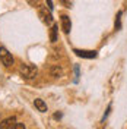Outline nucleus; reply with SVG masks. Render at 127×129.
<instances>
[{
	"mask_svg": "<svg viewBox=\"0 0 127 129\" xmlns=\"http://www.w3.org/2000/svg\"><path fill=\"white\" fill-rule=\"evenodd\" d=\"M19 73L24 79H34L38 73V69L34 64H21L19 68Z\"/></svg>",
	"mask_w": 127,
	"mask_h": 129,
	"instance_id": "f257e3e1",
	"label": "nucleus"
},
{
	"mask_svg": "<svg viewBox=\"0 0 127 129\" xmlns=\"http://www.w3.org/2000/svg\"><path fill=\"white\" fill-rule=\"evenodd\" d=\"M0 60H2V63L5 64L6 68H10L13 64V62H15L12 53H9V50L6 47H0Z\"/></svg>",
	"mask_w": 127,
	"mask_h": 129,
	"instance_id": "f03ea898",
	"label": "nucleus"
},
{
	"mask_svg": "<svg viewBox=\"0 0 127 129\" xmlns=\"http://www.w3.org/2000/svg\"><path fill=\"white\" fill-rule=\"evenodd\" d=\"M37 8H38V15H40L41 21H42L44 24L50 25L51 22H53V16H51V10H50V9L47 10V8H44V6H41V5H38Z\"/></svg>",
	"mask_w": 127,
	"mask_h": 129,
	"instance_id": "7ed1b4c3",
	"label": "nucleus"
},
{
	"mask_svg": "<svg viewBox=\"0 0 127 129\" xmlns=\"http://www.w3.org/2000/svg\"><path fill=\"white\" fill-rule=\"evenodd\" d=\"M60 24H61V29H63L64 34H69L72 29V22L70 18L67 15H61V19H60Z\"/></svg>",
	"mask_w": 127,
	"mask_h": 129,
	"instance_id": "20e7f679",
	"label": "nucleus"
},
{
	"mask_svg": "<svg viewBox=\"0 0 127 129\" xmlns=\"http://www.w3.org/2000/svg\"><path fill=\"white\" fill-rule=\"evenodd\" d=\"M73 53H76V56L79 57H85V59H94L96 57V51L94 50H73Z\"/></svg>",
	"mask_w": 127,
	"mask_h": 129,
	"instance_id": "39448f33",
	"label": "nucleus"
},
{
	"mask_svg": "<svg viewBox=\"0 0 127 129\" xmlns=\"http://www.w3.org/2000/svg\"><path fill=\"white\" fill-rule=\"evenodd\" d=\"M15 125H16L15 117H8V119H5L0 123V129H12V128H15Z\"/></svg>",
	"mask_w": 127,
	"mask_h": 129,
	"instance_id": "423d86ee",
	"label": "nucleus"
},
{
	"mask_svg": "<svg viewBox=\"0 0 127 129\" xmlns=\"http://www.w3.org/2000/svg\"><path fill=\"white\" fill-rule=\"evenodd\" d=\"M34 104H35V107L38 109V112H41V113H45V112H47V104L44 103V100H41V98H35Z\"/></svg>",
	"mask_w": 127,
	"mask_h": 129,
	"instance_id": "0eeeda50",
	"label": "nucleus"
},
{
	"mask_svg": "<svg viewBox=\"0 0 127 129\" xmlns=\"http://www.w3.org/2000/svg\"><path fill=\"white\" fill-rule=\"evenodd\" d=\"M50 73H51V76H54V78H60V76L63 75V71H61V68H60L58 64H54V66L50 68Z\"/></svg>",
	"mask_w": 127,
	"mask_h": 129,
	"instance_id": "6e6552de",
	"label": "nucleus"
},
{
	"mask_svg": "<svg viewBox=\"0 0 127 129\" xmlns=\"http://www.w3.org/2000/svg\"><path fill=\"white\" fill-rule=\"evenodd\" d=\"M57 31H58V26L57 25H53L51 26V31H50V40H51V43H56L57 41Z\"/></svg>",
	"mask_w": 127,
	"mask_h": 129,
	"instance_id": "1a4fd4ad",
	"label": "nucleus"
},
{
	"mask_svg": "<svg viewBox=\"0 0 127 129\" xmlns=\"http://www.w3.org/2000/svg\"><path fill=\"white\" fill-rule=\"evenodd\" d=\"M121 15H123V12H118V13H117V19H115V29H120V28H121V25H120V18H121Z\"/></svg>",
	"mask_w": 127,
	"mask_h": 129,
	"instance_id": "9d476101",
	"label": "nucleus"
},
{
	"mask_svg": "<svg viewBox=\"0 0 127 129\" xmlns=\"http://www.w3.org/2000/svg\"><path fill=\"white\" fill-rule=\"evenodd\" d=\"M61 3L66 8H72V0H61Z\"/></svg>",
	"mask_w": 127,
	"mask_h": 129,
	"instance_id": "9b49d317",
	"label": "nucleus"
},
{
	"mask_svg": "<svg viewBox=\"0 0 127 129\" xmlns=\"http://www.w3.org/2000/svg\"><path fill=\"white\" fill-rule=\"evenodd\" d=\"M45 2H47V8L50 9V10H53V8H54V6H53V0H45Z\"/></svg>",
	"mask_w": 127,
	"mask_h": 129,
	"instance_id": "f8f14e48",
	"label": "nucleus"
},
{
	"mask_svg": "<svg viewBox=\"0 0 127 129\" xmlns=\"http://www.w3.org/2000/svg\"><path fill=\"white\" fill-rule=\"evenodd\" d=\"M15 129H25V125H24V123H16Z\"/></svg>",
	"mask_w": 127,
	"mask_h": 129,
	"instance_id": "ddd939ff",
	"label": "nucleus"
},
{
	"mask_svg": "<svg viewBox=\"0 0 127 129\" xmlns=\"http://www.w3.org/2000/svg\"><path fill=\"white\" fill-rule=\"evenodd\" d=\"M54 117H56V119H60V117H61V114H60V113H57V114H54Z\"/></svg>",
	"mask_w": 127,
	"mask_h": 129,
	"instance_id": "4468645a",
	"label": "nucleus"
},
{
	"mask_svg": "<svg viewBox=\"0 0 127 129\" xmlns=\"http://www.w3.org/2000/svg\"><path fill=\"white\" fill-rule=\"evenodd\" d=\"M26 2H28L29 5H35V0H26Z\"/></svg>",
	"mask_w": 127,
	"mask_h": 129,
	"instance_id": "2eb2a0df",
	"label": "nucleus"
}]
</instances>
